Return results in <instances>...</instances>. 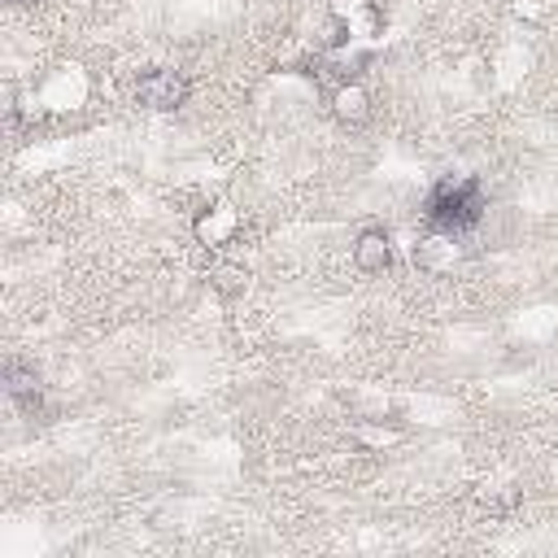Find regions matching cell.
I'll list each match as a JSON object with an SVG mask.
<instances>
[{"label":"cell","instance_id":"1","mask_svg":"<svg viewBox=\"0 0 558 558\" xmlns=\"http://www.w3.org/2000/svg\"><path fill=\"white\" fill-rule=\"evenodd\" d=\"M488 214V196L484 183L475 174L462 179H440L427 196H423V222L427 231H449V235H471Z\"/></svg>","mask_w":558,"mask_h":558},{"label":"cell","instance_id":"2","mask_svg":"<svg viewBox=\"0 0 558 558\" xmlns=\"http://www.w3.org/2000/svg\"><path fill=\"white\" fill-rule=\"evenodd\" d=\"M131 96H135V105L148 109V113H174V109L187 105L192 83H187V74L174 70V65H153V70H140V74H135Z\"/></svg>","mask_w":558,"mask_h":558},{"label":"cell","instance_id":"3","mask_svg":"<svg viewBox=\"0 0 558 558\" xmlns=\"http://www.w3.org/2000/svg\"><path fill=\"white\" fill-rule=\"evenodd\" d=\"M192 231H196V240L201 244H231L235 240V231H240V209L231 205V201H209L196 218H192Z\"/></svg>","mask_w":558,"mask_h":558},{"label":"cell","instance_id":"4","mask_svg":"<svg viewBox=\"0 0 558 558\" xmlns=\"http://www.w3.org/2000/svg\"><path fill=\"white\" fill-rule=\"evenodd\" d=\"M349 257L362 275H384L392 266V235L384 227H362L349 244Z\"/></svg>","mask_w":558,"mask_h":558},{"label":"cell","instance_id":"5","mask_svg":"<svg viewBox=\"0 0 558 558\" xmlns=\"http://www.w3.org/2000/svg\"><path fill=\"white\" fill-rule=\"evenodd\" d=\"M462 240H466V235L427 231V235L414 244V262H418L423 270H449V266H458V257H462Z\"/></svg>","mask_w":558,"mask_h":558},{"label":"cell","instance_id":"6","mask_svg":"<svg viewBox=\"0 0 558 558\" xmlns=\"http://www.w3.org/2000/svg\"><path fill=\"white\" fill-rule=\"evenodd\" d=\"M331 113L344 122V126H362L371 118V92L357 83V78H340L331 87Z\"/></svg>","mask_w":558,"mask_h":558},{"label":"cell","instance_id":"7","mask_svg":"<svg viewBox=\"0 0 558 558\" xmlns=\"http://www.w3.org/2000/svg\"><path fill=\"white\" fill-rule=\"evenodd\" d=\"M4 392H9V401H13L17 410H35V405H39V392H44L35 366L9 357V362H4Z\"/></svg>","mask_w":558,"mask_h":558}]
</instances>
